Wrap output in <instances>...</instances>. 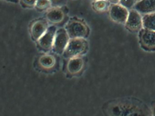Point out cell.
I'll return each instance as SVG.
<instances>
[{"label":"cell","mask_w":155,"mask_h":116,"mask_svg":"<svg viewBox=\"0 0 155 116\" xmlns=\"http://www.w3.org/2000/svg\"><path fill=\"white\" fill-rule=\"evenodd\" d=\"M137 1V0H120L119 4L128 10H130L133 9Z\"/></svg>","instance_id":"cell-17"},{"label":"cell","mask_w":155,"mask_h":116,"mask_svg":"<svg viewBox=\"0 0 155 116\" xmlns=\"http://www.w3.org/2000/svg\"><path fill=\"white\" fill-rule=\"evenodd\" d=\"M88 49V43L86 39H71L63 55L68 59L81 57L87 52Z\"/></svg>","instance_id":"cell-2"},{"label":"cell","mask_w":155,"mask_h":116,"mask_svg":"<svg viewBox=\"0 0 155 116\" xmlns=\"http://www.w3.org/2000/svg\"><path fill=\"white\" fill-rule=\"evenodd\" d=\"M140 48L148 52L155 51V31L142 28L138 33Z\"/></svg>","instance_id":"cell-4"},{"label":"cell","mask_w":155,"mask_h":116,"mask_svg":"<svg viewBox=\"0 0 155 116\" xmlns=\"http://www.w3.org/2000/svg\"><path fill=\"white\" fill-rule=\"evenodd\" d=\"M70 40L65 28L58 29L55 34L52 50L58 54H63Z\"/></svg>","instance_id":"cell-6"},{"label":"cell","mask_w":155,"mask_h":116,"mask_svg":"<svg viewBox=\"0 0 155 116\" xmlns=\"http://www.w3.org/2000/svg\"><path fill=\"white\" fill-rule=\"evenodd\" d=\"M151 113L152 116H155V104L152 106V108L151 109Z\"/></svg>","instance_id":"cell-20"},{"label":"cell","mask_w":155,"mask_h":116,"mask_svg":"<svg viewBox=\"0 0 155 116\" xmlns=\"http://www.w3.org/2000/svg\"><path fill=\"white\" fill-rule=\"evenodd\" d=\"M65 29L70 39H86L89 33V30L87 24L77 19L70 20L66 24Z\"/></svg>","instance_id":"cell-3"},{"label":"cell","mask_w":155,"mask_h":116,"mask_svg":"<svg viewBox=\"0 0 155 116\" xmlns=\"http://www.w3.org/2000/svg\"><path fill=\"white\" fill-rule=\"evenodd\" d=\"M110 5L107 0H94L92 7L96 11L104 12L108 11Z\"/></svg>","instance_id":"cell-15"},{"label":"cell","mask_w":155,"mask_h":116,"mask_svg":"<svg viewBox=\"0 0 155 116\" xmlns=\"http://www.w3.org/2000/svg\"><path fill=\"white\" fill-rule=\"evenodd\" d=\"M48 21L39 20L34 22L31 28V34L32 39L38 41L46 33L48 28Z\"/></svg>","instance_id":"cell-9"},{"label":"cell","mask_w":155,"mask_h":116,"mask_svg":"<svg viewBox=\"0 0 155 116\" xmlns=\"http://www.w3.org/2000/svg\"><path fill=\"white\" fill-rule=\"evenodd\" d=\"M137 1H139V0H137Z\"/></svg>","instance_id":"cell-23"},{"label":"cell","mask_w":155,"mask_h":116,"mask_svg":"<svg viewBox=\"0 0 155 116\" xmlns=\"http://www.w3.org/2000/svg\"><path fill=\"white\" fill-rule=\"evenodd\" d=\"M56 63V58L55 56L51 54H44L39 58V65L44 69H51L54 68Z\"/></svg>","instance_id":"cell-13"},{"label":"cell","mask_w":155,"mask_h":116,"mask_svg":"<svg viewBox=\"0 0 155 116\" xmlns=\"http://www.w3.org/2000/svg\"><path fill=\"white\" fill-rule=\"evenodd\" d=\"M106 111L110 116H137L150 115L148 109L140 102L132 100H117L108 104Z\"/></svg>","instance_id":"cell-1"},{"label":"cell","mask_w":155,"mask_h":116,"mask_svg":"<svg viewBox=\"0 0 155 116\" xmlns=\"http://www.w3.org/2000/svg\"><path fill=\"white\" fill-rule=\"evenodd\" d=\"M52 4V2L51 0H37L35 7L40 11L48 10Z\"/></svg>","instance_id":"cell-16"},{"label":"cell","mask_w":155,"mask_h":116,"mask_svg":"<svg viewBox=\"0 0 155 116\" xmlns=\"http://www.w3.org/2000/svg\"><path fill=\"white\" fill-rule=\"evenodd\" d=\"M143 28L155 31V12L142 15Z\"/></svg>","instance_id":"cell-14"},{"label":"cell","mask_w":155,"mask_h":116,"mask_svg":"<svg viewBox=\"0 0 155 116\" xmlns=\"http://www.w3.org/2000/svg\"><path fill=\"white\" fill-rule=\"evenodd\" d=\"M37 0H20L19 2L25 8L35 7Z\"/></svg>","instance_id":"cell-18"},{"label":"cell","mask_w":155,"mask_h":116,"mask_svg":"<svg viewBox=\"0 0 155 116\" xmlns=\"http://www.w3.org/2000/svg\"><path fill=\"white\" fill-rule=\"evenodd\" d=\"M4 1L10 2L14 3H18L19 2L20 0H4Z\"/></svg>","instance_id":"cell-21"},{"label":"cell","mask_w":155,"mask_h":116,"mask_svg":"<svg viewBox=\"0 0 155 116\" xmlns=\"http://www.w3.org/2000/svg\"><path fill=\"white\" fill-rule=\"evenodd\" d=\"M84 67V61L81 57L71 58L67 63V71L71 75H76L81 72Z\"/></svg>","instance_id":"cell-11"},{"label":"cell","mask_w":155,"mask_h":116,"mask_svg":"<svg viewBox=\"0 0 155 116\" xmlns=\"http://www.w3.org/2000/svg\"><path fill=\"white\" fill-rule=\"evenodd\" d=\"M127 31L131 33H138L143 28L142 15L134 9L129 10L125 24Z\"/></svg>","instance_id":"cell-5"},{"label":"cell","mask_w":155,"mask_h":116,"mask_svg":"<svg viewBox=\"0 0 155 116\" xmlns=\"http://www.w3.org/2000/svg\"><path fill=\"white\" fill-rule=\"evenodd\" d=\"M110 4H119L120 0H107Z\"/></svg>","instance_id":"cell-19"},{"label":"cell","mask_w":155,"mask_h":116,"mask_svg":"<svg viewBox=\"0 0 155 116\" xmlns=\"http://www.w3.org/2000/svg\"><path fill=\"white\" fill-rule=\"evenodd\" d=\"M57 30L54 25L49 26L44 35L38 41L39 46L44 50L52 49Z\"/></svg>","instance_id":"cell-8"},{"label":"cell","mask_w":155,"mask_h":116,"mask_svg":"<svg viewBox=\"0 0 155 116\" xmlns=\"http://www.w3.org/2000/svg\"><path fill=\"white\" fill-rule=\"evenodd\" d=\"M46 16L48 22L56 24L63 21L65 18V13L61 8L54 7L48 10Z\"/></svg>","instance_id":"cell-12"},{"label":"cell","mask_w":155,"mask_h":116,"mask_svg":"<svg viewBox=\"0 0 155 116\" xmlns=\"http://www.w3.org/2000/svg\"><path fill=\"white\" fill-rule=\"evenodd\" d=\"M133 9L142 15L155 12V0H139Z\"/></svg>","instance_id":"cell-10"},{"label":"cell","mask_w":155,"mask_h":116,"mask_svg":"<svg viewBox=\"0 0 155 116\" xmlns=\"http://www.w3.org/2000/svg\"><path fill=\"white\" fill-rule=\"evenodd\" d=\"M129 10L120 4H111L108 10L110 20L118 24H124L128 16Z\"/></svg>","instance_id":"cell-7"},{"label":"cell","mask_w":155,"mask_h":116,"mask_svg":"<svg viewBox=\"0 0 155 116\" xmlns=\"http://www.w3.org/2000/svg\"><path fill=\"white\" fill-rule=\"evenodd\" d=\"M51 2H54V1H58V0H51Z\"/></svg>","instance_id":"cell-22"}]
</instances>
